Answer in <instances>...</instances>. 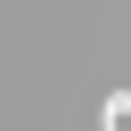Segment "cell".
I'll return each instance as SVG.
<instances>
[{
    "label": "cell",
    "instance_id": "1",
    "mask_svg": "<svg viewBox=\"0 0 131 131\" xmlns=\"http://www.w3.org/2000/svg\"><path fill=\"white\" fill-rule=\"evenodd\" d=\"M123 123H131V90H115V98H106V123H98V131H123Z\"/></svg>",
    "mask_w": 131,
    "mask_h": 131
}]
</instances>
